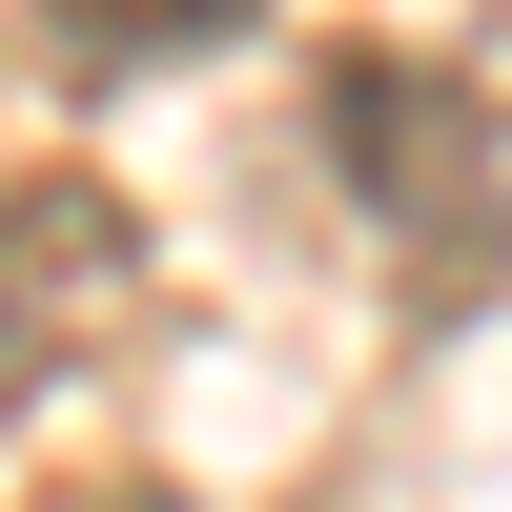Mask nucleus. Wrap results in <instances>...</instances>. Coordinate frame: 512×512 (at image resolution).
<instances>
[{
    "label": "nucleus",
    "mask_w": 512,
    "mask_h": 512,
    "mask_svg": "<svg viewBox=\"0 0 512 512\" xmlns=\"http://www.w3.org/2000/svg\"><path fill=\"white\" fill-rule=\"evenodd\" d=\"M62 512H185V492H164V472H103V492H62Z\"/></svg>",
    "instance_id": "4"
},
{
    "label": "nucleus",
    "mask_w": 512,
    "mask_h": 512,
    "mask_svg": "<svg viewBox=\"0 0 512 512\" xmlns=\"http://www.w3.org/2000/svg\"><path fill=\"white\" fill-rule=\"evenodd\" d=\"M246 0H41V62L62 82H144V62H185V41H226Z\"/></svg>",
    "instance_id": "3"
},
{
    "label": "nucleus",
    "mask_w": 512,
    "mask_h": 512,
    "mask_svg": "<svg viewBox=\"0 0 512 512\" xmlns=\"http://www.w3.org/2000/svg\"><path fill=\"white\" fill-rule=\"evenodd\" d=\"M328 185L410 308L512 287V41H328Z\"/></svg>",
    "instance_id": "1"
},
{
    "label": "nucleus",
    "mask_w": 512,
    "mask_h": 512,
    "mask_svg": "<svg viewBox=\"0 0 512 512\" xmlns=\"http://www.w3.org/2000/svg\"><path fill=\"white\" fill-rule=\"evenodd\" d=\"M144 308H164L144 205H123V185H82V164H21V185H0V410L82 390V369H103Z\"/></svg>",
    "instance_id": "2"
}]
</instances>
